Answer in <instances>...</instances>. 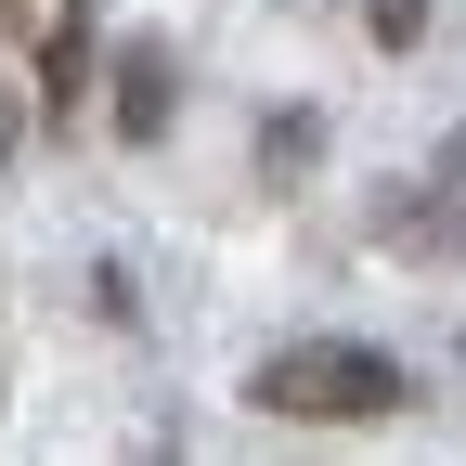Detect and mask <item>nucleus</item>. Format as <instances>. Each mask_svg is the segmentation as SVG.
Listing matches in <instances>:
<instances>
[{
    "mask_svg": "<svg viewBox=\"0 0 466 466\" xmlns=\"http://www.w3.org/2000/svg\"><path fill=\"white\" fill-rule=\"evenodd\" d=\"M247 401L285 415V428H376V415H401V363L363 350V337H299V350H272V363H259Z\"/></svg>",
    "mask_w": 466,
    "mask_h": 466,
    "instance_id": "nucleus-1",
    "label": "nucleus"
},
{
    "mask_svg": "<svg viewBox=\"0 0 466 466\" xmlns=\"http://www.w3.org/2000/svg\"><path fill=\"white\" fill-rule=\"evenodd\" d=\"M116 130H130V143H156V130H168V52H156V39L116 52Z\"/></svg>",
    "mask_w": 466,
    "mask_h": 466,
    "instance_id": "nucleus-2",
    "label": "nucleus"
},
{
    "mask_svg": "<svg viewBox=\"0 0 466 466\" xmlns=\"http://www.w3.org/2000/svg\"><path fill=\"white\" fill-rule=\"evenodd\" d=\"M311 143H324L311 116H272V130H259V156H272V182H299V168H311Z\"/></svg>",
    "mask_w": 466,
    "mask_h": 466,
    "instance_id": "nucleus-3",
    "label": "nucleus"
},
{
    "mask_svg": "<svg viewBox=\"0 0 466 466\" xmlns=\"http://www.w3.org/2000/svg\"><path fill=\"white\" fill-rule=\"evenodd\" d=\"M363 26H376L389 52H415V39H428V0H363Z\"/></svg>",
    "mask_w": 466,
    "mask_h": 466,
    "instance_id": "nucleus-4",
    "label": "nucleus"
}]
</instances>
